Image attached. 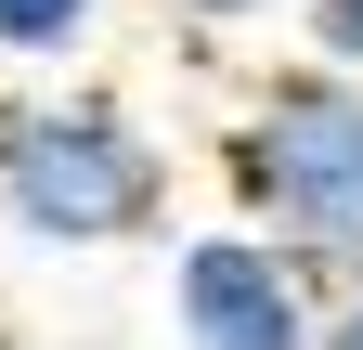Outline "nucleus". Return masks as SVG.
Wrapping results in <instances>:
<instances>
[{
  "mask_svg": "<svg viewBox=\"0 0 363 350\" xmlns=\"http://www.w3.org/2000/svg\"><path fill=\"white\" fill-rule=\"evenodd\" d=\"M182 169L117 91H0V234L104 259V247H169Z\"/></svg>",
  "mask_w": 363,
  "mask_h": 350,
  "instance_id": "f257e3e1",
  "label": "nucleus"
},
{
  "mask_svg": "<svg viewBox=\"0 0 363 350\" xmlns=\"http://www.w3.org/2000/svg\"><path fill=\"white\" fill-rule=\"evenodd\" d=\"M220 195H234V221L286 234L298 259L363 273V78L298 65L272 91H247L220 130Z\"/></svg>",
  "mask_w": 363,
  "mask_h": 350,
  "instance_id": "f03ea898",
  "label": "nucleus"
},
{
  "mask_svg": "<svg viewBox=\"0 0 363 350\" xmlns=\"http://www.w3.org/2000/svg\"><path fill=\"white\" fill-rule=\"evenodd\" d=\"M325 259H298L259 221H195L169 234V337L182 350H311L325 337Z\"/></svg>",
  "mask_w": 363,
  "mask_h": 350,
  "instance_id": "7ed1b4c3",
  "label": "nucleus"
},
{
  "mask_svg": "<svg viewBox=\"0 0 363 350\" xmlns=\"http://www.w3.org/2000/svg\"><path fill=\"white\" fill-rule=\"evenodd\" d=\"M117 26V0H0V65H78Z\"/></svg>",
  "mask_w": 363,
  "mask_h": 350,
  "instance_id": "20e7f679",
  "label": "nucleus"
},
{
  "mask_svg": "<svg viewBox=\"0 0 363 350\" xmlns=\"http://www.w3.org/2000/svg\"><path fill=\"white\" fill-rule=\"evenodd\" d=\"M298 39H311V65L363 78V0H298Z\"/></svg>",
  "mask_w": 363,
  "mask_h": 350,
  "instance_id": "39448f33",
  "label": "nucleus"
},
{
  "mask_svg": "<svg viewBox=\"0 0 363 350\" xmlns=\"http://www.w3.org/2000/svg\"><path fill=\"white\" fill-rule=\"evenodd\" d=\"M195 39H259V26H298V0H169Z\"/></svg>",
  "mask_w": 363,
  "mask_h": 350,
  "instance_id": "423d86ee",
  "label": "nucleus"
},
{
  "mask_svg": "<svg viewBox=\"0 0 363 350\" xmlns=\"http://www.w3.org/2000/svg\"><path fill=\"white\" fill-rule=\"evenodd\" d=\"M311 350H363V273L325 286V337H311Z\"/></svg>",
  "mask_w": 363,
  "mask_h": 350,
  "instance_id": "0eeeda50",
  "label": "nucleus"
}]
</instances>
